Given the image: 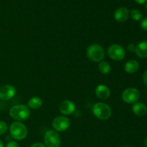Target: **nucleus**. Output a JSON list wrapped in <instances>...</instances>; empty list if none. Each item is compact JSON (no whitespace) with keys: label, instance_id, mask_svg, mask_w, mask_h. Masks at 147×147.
<instances>
[{"label":"nucleus","instance_id":"f257e3e1","mask_svg":"<svg viewBox=\"0 0 147 147\" xmlns=\"http://www.w3.org/2000/svg\"><path fill=\"white\" fill-rule=\"evenodd\" d=\"M30 113L31 112L28 106L24 104L14 105L9 110V116L16 121L22 122L27 120Z\"/></svg>","mask_w":147,"mask_h":147},{"label":"nucleus","instance_id":"f03ea898","mask_svg":"<svg viewBox=\"0 0 147 147\" xmlns=\"http://www.w3.org/2000/svg\"><path fill=\"white\" fill-rule=\"evenodd\" d=\"M86 55L90 61L93 63H100L104 59L106 52L100 45L94 43L88 47L86 50Z\"/></svg>","mask_w":147,"mask_h":147},{"label":"nucleus","instance_id":"7ed1b4c3","mask_svg":"<svg viewBox=\"0 0 147 147\" xmlns=\"http://www.w3.org/2000/svg\"><path fill=\"white\" fill-rule=\"evenodd\" d=\"M10 136L16 141H22L27 136V129L25 125L20 121H14L10 125Z\"/></svg>","mask_w":147,"mask_h":147},{"label":"nucleus","instance_id":"20e7f679","mask_svg":"<svg viewBox=\"0 0 147 147\" xmlns=\"http://www.w3.org/2000/svg\"><path fill=\"white\" fill-rule=\"evenodd\" d=\"M93 113L95 117L100 120H107L111 116V108L105 103H96L93 106Z\"/></svg>","mask_w":147,"mask_h":147},{"label":"nucleus","instance_id":"39448f33","mask_svg":"<svg viewBox=\"0 0 147 147\" xmlns=\"http://www.w3.org/2000/svg\"><path fill=\"white\" fill-rule=\"evenodd\" d=\"M44 143L47 147H60L61 138L55 130H48L44 135Z\"/></svg>","mask_w":147,"mask_h":147},{"label":"nucleus","instance_id":"423d86ee","mask_svg":"<svg viewBox=\"0 0 147 147\" xmlns=\"http://www.w3.org/2000/svg\"><path fill=\"white\" fill-rule=\"evenodd\" d=\"M108 55L111 60L115 61H120L125 57L126 52L121 45L118 44H113L108 48Z\"/></svg>","mask_w":147,"mask_h":147},{"label":"nucleus","instance_id":"0eeeda50","mask_svg":"<svg viewBox=\"0 0 147 147\" xmlns=\"http://www.w3.org/2000/svg\"><path fill=\"white\" fill-rule=\"evenodd\" d=\"M53 129L57 132H63L69 129L70 126V119L65 116H59L55 118L52 123Z\"/></svg>","mask_w":147,"mask_h":147},{"label":"nucleus","instance_id":"6e6552de","mask_svg":"<svg viewBox=\"0 0 147 147\" xmlns=\"http://www.w3.org/2000/svg\"><path fill=\"white\" fill-rule=\"evenodd\" d=\"M140 92L135 88H129L123 90L121 95V98L123 102L129 104L135 103L140 98Z\"/></svg>","mask_w":147,"mask_h":147},{"label":"nucleus","instance_id":"1a4fd4ad","mask_svg":"<svg viewBox=\"0 0 147 147\" xmlns=\"http://www.w3.org/2000/svg\"><path fill=\"white\" fill-rule=\"evenodd\" d=\"M16 94V89L9 84L4 85L0 87V99L2 100H9L12 98Z\"/></svg>","mask_w":147,"mask_h":147},{"label":"nucleus","instance_id":"9d476101","mask_svg":"<svg viewBox=\"0 0 147 147\" xmlns=\"http://www.w3.org/2000/svg\"><path fill=\"white\" fill-rule=\"evenodd\" d=\"M59 111L64 116H70L76 111V105L70 100H63L59 105Z\"/></svg>","mask_w":147,"mask_h":147},{"label":"nucleus","instance_id":"9b49d317","mask_svg":"<svg viewBox=\"0 0 147 147\" xmlns=\"http://www.w3.org/2000/svg\"><path fill=\"white\" fill-rule=\"evenodd\" d=\"M96 96L100 100H106L111 96V90L107 86L104 84H99L95 89Z\"/></svg>","mask_w":147,"mask_h":147},{"label":"nucleus","instance_id":"f8f14e48","mask_svg":"<svg viewBox=\"0 0 147 147\" xmlns=\"http://www.w3.org/2000/svg\"><path fill=\"white\" fill-rule=\"evenodd\" d=\"M129 17V11L126 7H119L114 12V19L119 22H124Z\"/></svg>","mask_w":147,"mask_h":147},{"label":"nucleus","instance_id":"ddd939ff","mask_svg":"<svg viewBox=\"0 0 147 147\" xmlns=\"http://www.w3.org/2000/svg\"><path fill=\"white\" fill-rule=\"evenodd\" d=\"M136 55L140 58H147V41H142L136 45Z\"/></svg>","mask_w":147,"mask_h":147},{"label":"nucleus","instance_id":"4468645a","mask_svg":"<svg viewBox=\"0 0 147 147\" xmlns=\"http://www.w3.org/2000/svg\"><path fill=\"white\" fill-rule=\"evenodd\" d=\"M132 111L137 116H144L147 112V108L144 103L140 102H136L134 103L132 106Z\"/></svg>","mask_w":147,"mask_h":147},{"label":"nucleus","instance_id":"2eb2a0df","mask_svg":"<svg viewBox=\"0 0 147 147\" xmlns=\"http://www.w3.org/2000/svg\"><path fill=\"white\" fill-rule=\"evenodd\" d=\"M139 68V64L138 61L135 60H130L126 63L124 65V70L127 73L133 74L135 73Z\"/></svg>","mask_w":147,"mask_h":147},{"label":"nucleus","instance_id":"dca6fc26","mask_svg":"<svg viewBox=\"0 0 147 147\" xmlns=\"http://www.w3.org/2000/svg\"><path fill=\"white\" fill-rule=\"evenodd\" d=\"M42 105V100L38 96L32 97L27 103V106L33 110H37Z\"/></svg>","mask_w":147,"mask_h":147},{"label":"nucleus","instance_id":"f3484780","mask_svg":"<svg viewBox=\"0 0 147 147\" xmlns=\"http://www.w3.org/2000/svg\"><path fill=\"white\" fill-rule=\"evenodd\" d=\"M98 70L101 74L108 75L111 70V66L108 62L102 60L98 64Z\"/></svg>","mask_w":147,"mask_h":147},{"label":"nucleus","instance_id":"a211bd4d","mask_svg":"<svg viewBox=\"0 0 147 147\" xmlns=\"http://www.w3.org/2000/svg\"><path fill=\"white\" fill-rule=\"evenodd\" d=\"M131 17L135 21H140L142 20V13L138 9H133L131 11Z\"/></svg>","mask_w":147,"mask_h":147},{"label":"nucleus","instance_id":"6ab92c4d","mask_svg":"<svg viewBox=\"0 0 147 147\" xmlns=\"http://www.w3.org/2000/svg\"><path fill=\"white\" fill-rule=\"evenodd\" d=\"M8 126L6 122L3 121H0V136L4 134L7 132Z\"/></svg>","mask_w":147,"mask_h":147},{"label":"nucleus","instance_id":"aec40b11","mask_svg":"<svg viewBox=\"0 0 147 147\" xmlns=\"http://www.w3.org/2000/svg\"><path fill=\"white\" fill-rule=\"evenodd\" d=\"M141 27L143 30L147 32V17L144 18L141 22Z\"/></svg>","mask_w":147,"mask_h":147},{"label":"nucleus","instance_id":"412c9836","mask_svg":"<svg viewBox=\"0 0 147 147\" xmlns=\"http://www.w3.org/2000/svg\"><path fill=\"white\" fill-rule=\"evenodd\" d=\"M5 147H19V144L16 141H10L7 144Z\"/></svg>","mask_w":147,"mask_h":147},{"label":"nucleus","instance_id":"4be33fe9","mask_svg":"<svg viewBox=\"0 0 147 147\" xmlns=\"http://www.w3.org/2000/svg\"><path fill=\"white\" fill-rule=\"evenodd\" d=\"M136 46L135 45L134 43H130V44L128 45L127 50H129L130 53H133V52H135V50H136Z\"/></svg>","mask_w":147,"mask_h":147},{"label":"nucleus","instance_id":"5701e85b","mask_svg":"<svg viewBox=\"0 0 147 147\" xmlns=\"http://www.w3.org/2000/svg\"><path fill=\"white\" fill-rule=\"evenodd\" d=\"M30 147H47V146H46L43 143H41V142H36V143H34L33 144H32Z\"/></svg>","mask_w":147,"mask_h":147},{"label":"nucleus","instance_id":"b1692460","mask_svg":"<svg viewBox=\"0 0 147 147\" xmlns=\"http://www.w3.org/2000/svg\"><path fill=\"white\" fill-rule=\"evenodd\" d=\"M143 80H144V83L145 86L147 87V70H146V71H145V73H144Z\"/></svg>","mask_w":147,"mask_h":147},{"label":"nucleus","instance_id":"393cba45","mask_svg":"<svg viewBox=\"0 0 147 147\" xmlns=\"http://www.w3.org/2000/svg\"><path fill=\"white\" fill-rule=\"evenodd\" d=\"M135 1L139 4H144L146 2L147 0H135Z\"/></svg>","mask_w":147,"mask_h":147},{"label":"nucleus","instance_id":"a878e982","mask_svg":"<svg viewBox=\"0 0 147 147\" xmlns=\"http://www.w3.org/2000/svg\"><path fill=\"white\" fill-rule=\"evenodd\" d=\"M0 147H4V143H3V142L1 140V139H0Z\"/></svg>","mask_w":147,"mask_h":147},{"label":"nucleus","instance_id":"bb28decb","mask_svg":"<svg viewBox=\"0 0 147 147\" xmlns=\"http://www.w3.org/2000/svg\"><path fill=\"white\" fill-rule=\"evenodd\" d=\"M144 146L147 147V137L144 139Z\"/></svg>","mask_w":147,"mask_h":147},{"label":"nucleus","instance_id":"cd10ccee","mask_svg":"<svg viewBox=\"0 0 147 147\" xmlns=\"http://www.w3.org/2000/svg\"><path fill=\"white\" fill-rule=\"evenodd\" d=\"M123 147H131V146H123Z\"/></svg>","mask_w":147,"mask_h":147},{"label":"nucleus","instance_id":"c85d7f7f","mask_svg":"<svg viewBox=\"0 0 147 147\" xmlns=\"http://www.w3.org/2000/svg\"><path fill=\"white\" fill-rule=\"evenodd\" d=\"M146 10H147V4H146Z\"/></svg>","mask_w":147,"mask_h":147}]
</instances>
